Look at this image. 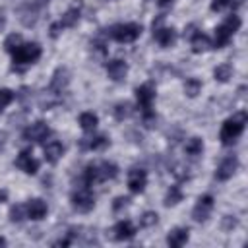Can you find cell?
<instances>
[{"label":"cell","mask_w":248,"mask_h":248,"mask_svg":"<svg viewBox=\"0 0 248 248\" xmlns=\"http://www.w3.org/2000/svg\"><path fill=\"white\" fill-rule=\"evenodd\" d=\"M41 45L39 43H19L10 54L14 62V70H23L25 66L35 64L41 58Z\"/></svg>","instance_id":"cell-1"},{"label":"cell","mask_w":248,"mask_h":248,"mask_svg":"<svg viewBox=\"0 0 248 248\" xmlns=\"http://www.w3.org/2000/svg\"><path fill=\"white\" fill-rule=\"evenodd\" d=\"M246 120H248V116H246L244 110L234 112L231 118H227L225 124L221 126V132H219V140H221V143H223V145H232V143L240 138V134L244 132Z\"/></svg>","instance_id":"cell-2"},{"label":"cell","mask_w":248,"mask_h":248,"mask_svg":"<svg viewBox=\"0 0 248 248\" xmlns=\"http://www.w3.org/2000/svg\"><path fill=\"white\" fill-rule=\"evenodd\" d=\"M136 99H138V107L141 110L143 124L147 128H151L153 122H155V112L151 110L153 108V99H155V87H153V83H143V85L136 87Z\"/></svg>","instance_id":"cell-3"},{"label":"cell","mask_w":248,"mask_h":248,"mask_svg":"<svg viewBox=\"0 0 248 248\" xmlns=\"http://www.w3.org/2000/svg\"><path fill=\"white\" fill-rule=\"evenodd\" d=\"M107 35L118 43H132L141 35L140 23H116L107 29Z\"/></svg>","instance_id":"cell-4"},{"label":"cell","mask_w":248,"mask_h":248,"mask_svg":"<svg viewBox=\"0 0 248 248\" xmlns=\"http://www.w3.org/2000/svg\"><path fill=\"white\" fill-rule=\"evenodd\" d=\"M238 27H240V17L234 16V14H231V16L215 29V48L225 46V45L232 39V35L238 31Z\"/></svg>","instance_id":"cell-5"},{"label":"cell","mask_w":248,"mask_h":248,"mask_svg":"<svg viewBox=\"0 0 248 248\" xmlns=\"http://www.w3.org/2000/svg\"><path fill=\"white\" fill-rule=\"evenodd\" d=\"M70 200H72V207H74L76 211H79V213H87V211H91L93 205H95V196H93V192L89 190V186H81V188L74 190Z\"/></svg>","instance_id":"cell-6"},{"label":"cell","mask_w":248,"mask_h":248,"mask_svg":"<svg viewBox=\"0 0 248 248\" xmlns=\"http://www.w3.org/2000/svg\"><path fill=\"white\" fill-rule=\"evenodd\" d=\"M45 6L39 2V0H29V2H25L23 6H19V10H17V16H19V21L25 25V27H33L37 21H39V17H41V10H43Z\"/></svg>","instance_id":"cell-7"},{"label":"cell","mask_w":248,"mask_h":248,"mask_svg":"<svg viewBox=\"0 0 248 248\" xmlns=\"http://www.w3.org/2000/svg\"><path fill=\"white\" fill-rule=\"evenodd\" d=\"M163 17H165V16H161L157 21H153V39H155L163 48H169V46H172L174 41H176V31H174L172 27H163V25H161V23H163Z\"/></svg>","instance_id":"cell-8"},{"label":"cell","mask_w":248,"mask_h":248,"mask_svg":"<svg viewBox=\"0 0 248 248\" xmlns=\"http://www.w3.org/2000/svg\"><path fill=\"white\" fill-rule=\"evenodd\" d=\"M68 83H70V72H68V68L60 66V68H56L54 74H52V79H50V83H48V93L54 95V97H58L60 93L66 91Z\"/></svg>","instance_id":"cell-9"},{"label":"cell","mask_w":248,"mask_h":248,"mask_svg":"<svg viewBox=\"0 0 248 248\" xmlns=\"http://www.w3.org/2000/svg\"><path fill=\"white\" fill-rule=\"evenodd\" d=\"M78 21H79V8L74 6V8H70L68 12H64V16H62L56 23L50 25V37H56L62 29H70V27H74Z\"/></svg>","instance_id":"cell-10"},{"label":"cell","mask_w":248,"mask_h":248,"mask_svg":"<svg viewBox=\"0 0 248 248\" xmlns=\"http://www.w3.org/2000/svg\"><path fill=\"white\" fill-rule=\"evenodd\" d=\"M48 136H50V128H48V124L43 122V120H37V122L29 124V126L23 130V140H25V141H35V143H39V141L46 140Z\"/></svg>","instance_id":"cell-11"},{"label":"cell","mask_w":248,"mask_h":248,"mask_svg":"<svg viewBox=\"0 0 248 248\" xmlns=\"http://www.w3.org/2000/svg\"><path fill=\"white\" fill-rule=\"evenodd\" d=\"M211 209H213V196H209V194L200 196L198 202H196V205H194V209H192V217H194V221H198V223L207 221Z\"/></svg>","instance_id":"cell-12"},{"label":"cell","mask_w":248,"mask_h":248,"mask_svg":"<svg viewBox=\"0 0 248 248\" xmlns=\"http://www.w3.org/2000/svg\"><path fill=\"white\" fill-rule=\"evenodd\" d=\"M16 167L21 169L25 174H35L39 170V161L33 157L31 149H23L19 151V155L16 157Z\"/></svg>","instance_id":"cell-13"},{"label":"cell","mask_w":248,"mask_h":248,"mask_svg":"<svg viewBox=\"0 0 248 248\" xmlns=\"http://www.w3.org/2000/svg\"><path fill=\"white\" fill-rule=\"evenodd\" d=\"M147 184V172L143 169H130L128 172V188L134 194H141Z\"/></svg>","instance_id":"cell-14"},{"label":"cell","mask_w":248,"mask_h":248,"mask_svg":"<svg viewBox=\"0 0 248 248\" xmlns=\"http://www.w3.org/2000/svg\"><path fill=\"white\" fill-rule=\"evenodd\" d=\"M236 169H238V159L234 155H229L219 163V167L215 170V178L217 180H229L236 172Z\"/></svg>","instance_id":"cell-15"},{"label":"cell","mask_w":248,"mask_h":248,"mask_svg":"<svg viewBox=\"0 0 248 248\" xmlns=\"http://www.w3.org/2000/svg\"><path fill=\"white\" fill-rule=\"evenodd\" d=\"M107 74L112 81H124L126 79V74H128V64L124 60H110L107 64Z\"/></svg>","instance_id":"cell-16"},{"label":"cell","mask_w":248,"mask_h":248,"mask_svg":"<svg viewBox=\"0 0 248 248\" xmlns=\"http://www.w3.org/2000/svg\"><path fill=\"white\" fill-rule=\"evenodd\" d=\"M25 209H27V219H31V221H41L45 215H46V203L43 202V200H39V198H35V200H29V203L25 205Z\"/></svg>","instance_id":"cell-17"},{"label":"cell","mask_w":248,"mask_h":248,"mask_svg":"<svg viewBox=\"0 0 248 248\" xmlns=\"http://www.w3.org/2000/svg\"><path fill=\"white\" fill-rule=\"evenodd\" d=\"M136 234V227L130 221H118L112 227V238L114 240H130Z\"/></svg>","instance_id":"cell-18"},{"label":"cell","mask_w":248,"mask_h":248,"mask_svg":"<svg viewBox=\"0 0 248 248\" xmlns=\"http://www.w3.org/2000/svg\"><path fill=\"white\" fill-rule=\"evenodd\" d=\"M43 151H45V161L54 165V163L62 157V153H64V145H62L58 140H50V141L43 147Z\"/></svg>","instance_id":"cell-19"},{"label":"cell","mask_w":248,"mask_h":248,"mask_svg":"<svg viewBox=\"0 0 248 248\" xmlns=\"http://www.w3.org/2000/svg\"><path fill=\"white\" fill-rule=\"evenodd\" d=\"M188 236H190V231L186 227H176L167 234V244L172 248H178L188 242Z\"/></svg>","instance_id":"cell-20"},{"label":"cell","mask_w":248,"mask_h":248,"mask_svg":"<svg viewBox=\"0 0 248 248\" xmlns=\"http://www.w3.org/2000/svg\"><path fill=\"white\" fill-rule=\"evenodd\" d=\"M188 39H190V45H192V52H196V54L205 52V50L211 46L209 37H207V35H203L202 31H194Z\"/></svg>","instance_id":"cell-21"},{"label":"cell","mask_w":248,"mask_h":248,"mask_svg":"<svg viewBox=\"0 0 248 248\" xmlns=\"http://www.w3.org/2000/svg\"><path fill=\"white\" fill-rule=\"evenodd\" d=\"M118 174V167L110 161H103L97 165V182H105V180H112Z\"/></svg>","instance_id":"cell-22"},{"label":"cell","mask_w":248,"mask_h":248,"mask_svg":"<svg viewBox=\"0 0 248 248\" xmlns=\"http://www.w3.org/2000/svg\"><path fill=\"white\" fill-rule=\"evenodd\" d=\"M110 141H108V138L105 136V134H99V136H93V138H83L81 141H79V147L81 149H103V147H107Z\"/></svg>","instance_id":"cell-23"},{"label":"cell","mask_w":248,"mask_h":248,"mask_svg":"<svg viewBox=\"0 0 248 248\" xmlns=\"http://www.w3.org/2000/svg\"><path fill=\"white\" fill-rule=\"evenodd\" d=\"M97 124H99L97 114H93V112H81V114H79V126H81V130L93 132V130L97 128Z\"/></svg>","instance_id":"cell-24"},{"label":"cell","mask_w":248,"mask_h":248,"mask_svg":"<svg viewBox=\"0 0 248 248\" xmlns=\"http://www.w3.org/2000/svg\"><path fill=\"white\" fill-rule=\"evenodd\" d=\"M184 151H186V155H190V157H198V155H202V151H203V141H202V138H190L188 141H186V145H184Z\"/></svg>","instance_id":"cell-25"},{"label":"cell","mask_w":248,"mask_h":248,"mask_svg":"<svg viewBox=\"0 0 248 248\" xmlns=\"http://www.w3.org/2000/svg\"><path fill=\"white\" fill-rule=\"evenodd\" d=\"M112 114H114L116 120H124V118H128V116L132 114V105H130L128 101H124V103H116L114 108H112Z\"/></svg>","instance_id":"cell-26"},{"label":"cell","mask_w":248,"mask_h":248,"mask_svg":"<svg viewBox=\"0 0 248 248\" xmlns=\"http://www.w3.org/2000/svg\"><path fill=\"white\" fill-rule=\"evenodd\" d=\"M213 76H215V79L221 81V83L229 81L231 76H232V68H231V64H221V66H217V68L213 70Z\"/></svg>","instance_id":"cell-27"},{"label":"cell","mask_w":248,"mask_h":248,"mask_svg":"<svg viewBox=\"0 0 248 248\" xmlns=\"http://www.w3.org/2000/svg\"><path fill=\"white\" fill-rule=\"evenodd\" d=\"M200 91H202V81H200L198 78H188V79L184 81V93H186L188 97H196Z\"/></svg>","instance_id":"cell-28"},{"label":"cell","mask_w":248,"mask_h":248,"mask_svg":"<svg viewBox=\"0 0 248 248\" xmlns=\"http://www.w3.org/2000/svg\"><path fill=\"white\" fill-rule=\"evenodd\" d=\"M178 202H182V190L178 186H170L165 196V205L170 207V205H176Z\"/></svg>","instance_id":"cell-29"},{"label":"cell","mask_w":248,"mask_h":248,"mask_svg":"<svg viewBox=\"0 0 248 248\" xmlns=\"http://www.w3.org/2000/svg\"><path fill=\"white\" fill-rule=\"evenodd\" d=\"M27 219V209H25V205H14L12 209H10V221L12 223H23Z\"/></svg>","instance_id":"cell-30"},{"label":"cell","mask_w":248,"mask_h":248,"mask_svg":"<svg viewBox=\"0 0 248 248\" xmlns=\"http://www.w3.org/2000/svg\"><path fill=\"white\" fill-rule=\"evenodd\" d=\"M242 2H244V0H211V10H213V12H219V10L227 8V6L238 8Z\"/></svg>","instance_id":"cell-31"},{"label":"cell","mask_w":248,"mask_h":248,"mask_svg":"<svg viewBox=\"0 0 248 248\" xmlns=\"http://www.w3.org/2000/svg\"><path fill=\"white\" fill-rule=\"evenodd\" d=\"M14 97H16V93L12 89H8V87H2L0 89V112L14 101Z\"/></svg>","instance_id":"cell-32"},{"label":"cell","mask_w":248,"mask_h":248,"mask_svg":"<svg viewBox=\"0 0 248 248\" xmlns=\"http://www.w3.org/2000/svg\"><path fill=\"white\" fill-rule=\"evenodd\" d=\"M19 43H21V35L12 33V35H10V37H6V41H4V48H6L8 52H12Z\"/></svg>","instance_id":"cell-33"},{"label":"cell","mask_w":248,"mask_h":248,"mask_svg":"<svg viewBox=\"0 0 248 248\" xmlns=\"http://www.w3.org/2000/svg\"><path fill=\"white\" fill-rule=\"evenodd\" d=\"M157 213L155 211H145L143 215H141V219H140V225L141 227H153L155 223H157Z\"/></svg>","instance_id":"cell-34"},{"label":"cell","mask_w":248,"mask_h":248,"mask_svg":"<svg viewBox=\"0 0 248 248\" xmlns=\"http://www.w3.org/2000/svg\"><path fill=\"white\" fill-rule=\"evenodd\" d=\"M128 205H130V198H126V196H118V198L112 202V211L118 213V211L126 209Z\"/></svg>","instance_id":"cell-35"},{"label":"cell","mask_w":248,"mask_h":248,"mask_svg":"<svg viewBox=\"0 0 248 248\" xmlns=\"http://www.w3.org/2000/svg\"><path fill=\"white\" fill-rule=\"evenodd\" d=\"M236 227V219H232L231 215H227L225 219H223V229L225 231H231V229H234Z\"/></svg>","instance_id":"cell-36"},{"label":"cell","mask_w":248,"mask_h":248,"mask_svg":"<svg viewBox=\"0 0 248 248\" xmlns=\"http://www.w3.org/2000/svg\"><path fill=\"white\" fill-rule=\"evenodd\" d=\"M6 140H8V134L4 130H0V151L6 147Z\"/></svg>","instance_id":"cell-37"},{"label":"cell","mask_w":248,"mask_h":248,"mask_svg":"<svg viewBox=\"0 0 248 248\" xmlns=\"http://www.w3.org/2000/svg\"><path fill=\"white\" fill-rule=\"evenodd\" d=\"M4 23H6V10L0 8V31L4 29Z\"/></svg>","instance_id":"cell-38"},{"label":"cell","mask_w":248,"mask_h":248,"mask_svg":"<svg viewBox=\"0 0 248 248\" xmlns=\"http://www.w3.org/2000/svg\"><path fill=\"white\" fill-rule=\"evenodd\" d=\"M6 198H8V192H6V190H0V203H4Z\"/></svg>","instance_id":"cell-39"},{"label":"cell","mask_w":248,"mask_h":248,"mask_svg":"<svg viewBox=\"0 0 248 248\" xmlns=\"http://www.w3.org/2000/svg\"><path fill=\"white\" fill-rule=\"evenodd\" d=\"M157 2H159V4H161V6H167V4H170V2H172V0H157Z\"/></svg>","instance_id":"cell-40"},{"label":"cell","mask_w":248,"mask_h":248,"mask_svg":"<svg viewBox=\"0 0 248 248\" xmlns=\"http://www.w3.org/2000/svg\"><path fill=\"white\" fill-rule=\"evenodd\" d=\"M4 244H6V238H2V236H0V246H4Z\"/></svg>","instance_id":"cell-41"},{"label":"cell","mask_w":248,"mask_h":248,"mask_svg":"<svg viewBox=\"0 0 248 248\" xmlns=\"http://www.w3.org/2000/svg\"><path fill=\"white\" fill-rule=\"evenodd\" d=\"M39 2H41V4H43V6H46V4H48V2H50V0H39Z\"/></svg>","instance_id":"cell-42"},{"label":"cell","mask_w":248,"mask_h":248,"mask_svg":"<svg viewBox=\"0 0 248 248\" xmlns=\"http://www.w3.org/2000/svg\"><path fill=\"white\" fill-rule=\"evenodd\" d=\"M110 2H116V0H110Z\"/></svg>","instance_id":"cell-43"}]
</instances>
